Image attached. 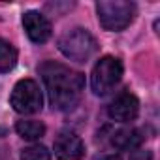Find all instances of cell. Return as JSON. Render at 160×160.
Returning a JSON list of instances; mask_svg holds the SVG:
<instances>
[{"label":"cell","instance_id":"cell-1","mask_svg":"<svg viewBox=\"0 0 160 160\" xmlns=\"http://www.w3.org/2000/svg\"><path fill=\"white\" fill-rule=\"evenodd\" d=\"M43 85L51 102V108L57 111H70L81 100L85 89V77L66 64L47 60L38 68Z\"/></svg>","mask_w":160,"mask_h":160},{"label":"cell","instance_id":"cell-2","mask_svg":"<svg viewBox=\"0 0 160 160\" xmlns=\"http://www.w3.org/2000/svg\"><path fill=\"white\" fill-rule=\"evenodd\" d=\"M57 45H58V51L66 58L73 62H81V64L89 62L100 49L96 38L87 28H81V27L62 32L57 40Z\"/></svg>","mask_w":160,"mask_h":160},{"label":"cell","instance_id":"cell-3","mask_svg":"<svg viewBox=\"0 0 160 160\" xmlns=\"http://www.w3.org/2000/svg\"><path fill=\"white\" fill-rule=\"evenodd\" d=\"M98 23L104 30H124L136 17V4L126 0H100L96 2Z\"/></svg>","mask_w":160,"mask_h":160},{"label":"cell","instance_id":"cell-4","mask_svg":"<svg viewBox=\"0 0 160 160\" xmlns=\"http://www.w3.org/2000/svg\"><path fill=\"white\" fill-rule=\"evenodd\" d=\"M122 77V62L117 58V57H111V55H106L102 57L94 68H92V73H91V87H92V92L102 96V94H108Z\"/></svg>","mask_w":160,"mask_h":160},{"label":"cell","instance_id":"cell-5","mask_svg":"<svg viewBox=\"0 0 160 160\" xmlns=\"http://www.w3.org/2000/svg\"><path fill=\"white\" fill-rule=\"evenodd\" d=\"M10 104L21 115H32V113L42 111L43 96H42L40 85L34 79H19L12 91Z\"/></svg>","mask_w":160,"mask_h":160},{"label":"cell","instance_id":"cell-6","mask_svg":"<svg viewBox=\"0 0 160 160\" xmlns=\"http://www.w3.org/2000/svg\"><path fill=\"white\" fill-rule=\"evenodd\" d=\"M108 113L117 122H132L139 113V100L132 92L124 91L111 100V104L108 106Z\"/></svg>","mask_w":160,"mask_h":160},{"label":"cell","instance_id":"cell-7","mask_svg":"<svg viewBox=\"0 0 160 160\" xmlns=\"http://www.w3.org/2000/svg\"><path fill=\"white\" fill-rule=\"evenodd\" d=\"M53 149L58 160H81L85 156V143L70 130H64L55 138Z\"/></svg>","mask_w":160,"mask_h":160},{"label":"cell","instance_id":"cell-8","mask_svg":"<svg viewBox=\"0 0 160 160\" xmlns=\"http://www.w3.org/2000/svg\"><path fill=\"white\" fill-rule=\"evenodd\" d=\"M23 27H25L28 40L34 43H45L53 34V27H51L49 19L34 10L23 13Z\"/></svg>","mask_w":160,"mask_h":160},{"label":"cell","instance_id":"cell-9","mask_svg":"<svg viewBox=\"0 0 160 160\" xmlns=\"http://www.w3.org/2000/svg\"><path fill=\"white\" fill-rule=\"evenodd\" d=\"M15 132H17L23 139H27V141H36V139L43 138V134H45V124L40 122V121H34V119H23V121H17Z\"/></svg>","mask_w":160,"mask_h":160},{"label":"cell","instance_id":"cell-10","mask_svg":"<svg viewBox=\"0 0 160 160\" xmlns=\"http://www.w3.org/2000/svg\"><path fill=\"white\" fill-rule=\"evenodd\" d=\"M141 139L143 138L139 136V132L136 128H122V130H117L113 134L111 143H113V147L126 151V149H136L141 143Z\"/></svg>","mask_w":160,"mask_h":160},{"label":"cell","instance_id":"cell-11","mask_svg":"<svg viewBox=\"0 0 160 160\" xmlns=\"http://www.w3.org/2000/svg\"><path fill=\"white\" fill-rule=\"evenodd\" d=\"M15 64H17V49L4 38H0V73L12 72Z\"/></svg>","mask_w":160,"mask_h":160},{"label":"cell","instance_id":"cell-12","mask_svg":"<svg viewBox=\"0 0 160 160\" xmlns=\"http://www.w3.org/2000/svg\"><path fill=\"white\" fill-rule=\"evenodd\" d=\"M21 160H51V152L43 145H30L21 151Z\"/></svg>","mask_w":160,"mask_h":160},{"label":"cell","instance_id":"cell-13","mask_svg":"<svg viewBox=\"0 0 160 160\" xmlns=\"http://www.w3.org/2000/svg\"><path fill=\"white\" fill-rule=\"evenodd\" d=\"M130 160H154V156L147 149H136V151H132Z\"/></svg>","mask_w":160,"mask_h":160},{"label":"cell","instance_id":"cell-14","mask_svg":"<svg viewBox=\"0 0 160 160\" xmlns=\"http://www.w3.org/2000/svg\"><path fill=\"white\" fill-rule=\"evenodd\" d=\"M96 160H121V156L119 154H104V156H100Z\"/></svg>","mask_w":160,"mask_h":160}]
</instances>
